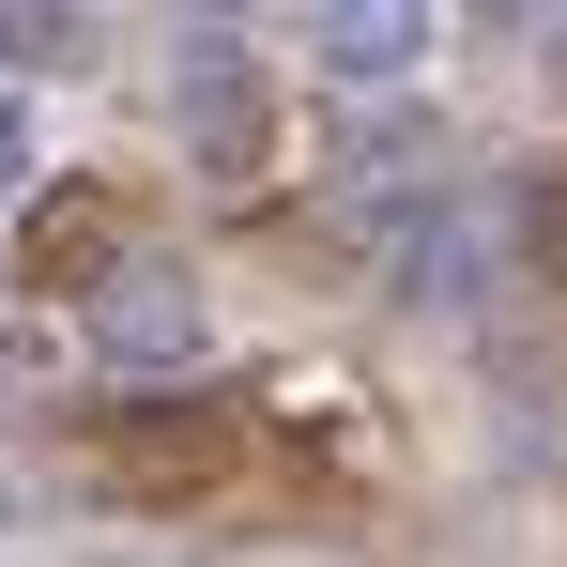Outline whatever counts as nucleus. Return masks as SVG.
I'll return each instance as SVG.
<instances>
[{
    "mask_svg": "<svg viewBox=\"0 0 567 567\" xmlns=\"http://www.w3.org/2000/svg\"><path fill=\"white\" fill-rule=\"evenodd\" d=\"M0 199H31V107L0 93Z\"/></svg>",
    "mask_w": 567,
    "mask_h": 567,
    "instance_id": "6e6552de",
    "label": "nucleus"
},
{
    "mask_svg": "<svg viewBox=\"0 0 567 567\" xmlns=\"http://www.w3.org/2000/svg\"><path fill=\"white\" fill-rule=\"evenodd\" d=\"M169 107H185V154H199V169H261V138H277V93H261V62H246L230 16H199V31H185Z\"/></svg>",
    "mask_w": 567,
    "mask_h": 567,
    "instance_id": "f257e3e1",
    "label": "nucleus"
},
{
    "mask_svg": "<svg viewBox=\"0 0 567 567\" xmlns=\"http://www.w3.org/2000/svg\"><path fill=\"white\" fill-rule=\"evenodd\" d=\"M430 47V0H322V62L338 78H399Z\"/></svg>",
    "mask_w": 567,
    "mask_h": 567,
    "instance_id": "20e7f679",
    "label": "nucleus"
},
{
    "mask_svg": "<svg viewBox=\"0 0 567 567\" xmlns=\"http://www.w3.org/2000/svg\"><path fill=\"white\" fill-rule=\"evenodd\" d=\"M230 461H246V430H230V414H185V399H154V414L107 430V475H123L138 506H185V491H215Z\"/></svg>",
    "mask_w": 567,
    "mask_h": 567,
    "instance_id": "7ed1b4c3",
    "label": "nucleus"
},
{
    "mask_svg": "<svg viewBox=\"0 0 567 567\" xmlns=\"http://www.w3.org/2000/svg\"><path fill=\"white\" fill-rule=\"evenodd\" d=\"M475 16H491V31H553L567 0H475Z\"/></svg>",
    "mask_w": 567,
    "mask_h": 567,
    "instance_id": "1a4fd4ad",
    "label": "nucleus"
},
{
    "mask_svg": "<svg viewBox=\"0 0 567 567\" xmlns=\"http://www.w3.org/2000/svg\"><path fill=\"white\" fill-rule=\"evenodd\" d=\"M522 246H537V277H567V169L522 199Z\"/></svg>",
    "mask_w": 567,
    "mask_h": 567,
    "instance_id": "0eeeda50",
    "label": "nucleus"
},
{
    "mask_svg": "<svg viewBox=\"0 0 567 567\" xmlns=\"http://www.w3.org/2000/svg\"><path fill=\"white\" fill-rule=\"evenodd\" d=\"M123 246V199L107 185H47L31 199V277H78V261H107Z\"/></svg>",
    "mask_w": 567,
    "mask_h": 567,
    "instance_id": "39448f33",
    "label": "nucleus"
},
{
    "mask_svg": "<svg viewBox=\"0 0 567 567\" xmlns=\"http://www.w3.org/2000/svg\"><path fill=\"white\" fill-rule=\"evenodd\" d=\"M537 47H553V93H567V16H553V31H537Z\"/></svg>",
    "mask_w": 567,
    "mask_h": 567,
    "instance_id": "9d476101",
    "label": "nucleus"
},
{
    "mask_svg": "<svg viewBox=\"0 0 567 567\" xmlns=\"http://www.w3.org/2000/svg\"><path fill=\"white\" fill-rule=\"evenodd\" d=\"M93 31H78V0H0V78H47V62H78Z\"/></svg>",
    "mask_w": 567,
    "mask_h": 567,
    "instance_id": "423d86ee",
    "label": "nucleus"
},
{
    "mask_svg": "<svg viewBox=\"0 0 567 567\" xmlns=\"http://www.w3.org/2000/svg\"><path fill=\"white\" fill-rule=\"evenodd\" d=\"M199 338H215V307H199L185 261H107V277H93V353H107L123 383L199 369Z\"/></svg>",
    "mask_w": 567,
    "mask_h": 567,
    "instance_id": "f03ea898",
    "label": "nucleus"
}]
</instances>
